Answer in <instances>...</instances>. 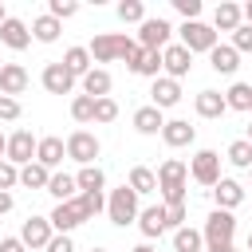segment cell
<instances>
[{"label": "cell", "mask_w": 252, "mask_h": 252, "mask_svg": "<svg viewBox=\"0 0 252 252\" xmlns=\"http://www.w3.org/2000/svg\"><path fill=\"white\" fill-rule=\"evenodd\" d=\"M185 181H189V165L181 158H165L158 165V193H161L165 209L169 205H185Z\"/></svg>", "instance_id": "1"}, {"label": "cell", "mask_w": 252, "mask_h": 252, "mask_svg": "<svg viewBox=\"0 0 252 252\" xmlns=\"http://www.w3.org/2000/svg\"><path fill=\"white\" fill-rule=\"evenodd\" d=\"M87 51H91V59H94V63H114V59H122V63H126V59L138 51V39H130L126 32H102V35H94V39H91V47H87Z\"/></svg>", "instance_id": "2"}, {"label": "cell", "mask_w": 252, "mask_h": 252, "mask_svg": "<svg viewBox=\"0 0 252 252\" xmlns=\"http://www.w3.org/2000/svg\"><path fill=\"white\" fill-rule=\"evenodd\" d=\"M138 213H142V205H138V193H134L130 185L110 189V197H106V217H110V224L126 228V224L138 220Z\"/></svg>", "instance_id": "3"}, {"label": "cell", "mask_w": 252, "mask_h": 252, "mask_svg": "<svg viewBox=\"0 0 252 252\" xmlns=\"http://www.w3.org/2000/svg\"><path fill=\"white\" fill-rule=\"evenodd\" d=\"M177 35H181L177 43H181V47H189L193 55H197V51H205V55H209V51L220 43V39H217V28H213V24H205V20H189V24H181V28H177Z\"/></svg>", "instance_id": "4"}, {"label": "cell", "mask_w": 252, "mask_h": 252, "mask_svg": "<svg viewBox=\"0 0 252 252\" xmlns=\"http://www.w3.org/2000/svg\"><path fill=\"white\" fill-rule=\"evenodd\" d=\"M169 35H173V24L161 20V16H146L138 24V47H146V51H165Z\"/></svg>", "instance_id": "5"}, {"label": "cell", "mask_w": 252, "mask_h": 252, "mask_svg": "<svg viewBox=\"0 0 252 252\" xmlns=\"http://www.w3.org/2000/svg\"><path fill=\"white\" fill-rule=\"evenodd\" d=\"M189 177L197 181V185H217L220 181V154L217 150H197L193 158H189Z\"/></svg>", "instance_id": "6"}, {"label": "cell", "mask_w": 252, "mask_h": 252, "mask_svg": "<svg viewBox=\"0 0 252 252\" xmlns=\"http://www.w3.org/2000/svg\"><path fill=\"white\" fill-rule=\"evenodd\" d=\"M98 154H102V146H98V138H94L91 130H75V134H67V158H71V161H79V165H94Z\"/></svg>", "instance_id": "7"}, {"label": "cell", "mask_w": 252, "mask_h": 252, "mask_svg": "<svg viewBox=\"0 0 252 252\" xmlns=\"http://www.w3.org/2000/svg\"><path fill=\"white\" fill-rule=\"evenodd\" d=\"M232 232H236V217H232L228 209H213L209 220H205V228H201L205 244H228Z\"/></svg>", "instance_id": "8"}, {"label": "cell", "mask_w": 252, "mask_h": 252, "mask_svg": "<svg viewBox=\"0 0 252 252\" xmlns=\"http://www.w3.org/2000/svg\"><path fill=\"white\" fill-rule=\"evenodd\" d=\"M35 150H39V138L32 134V130H16V134H8V161L12 165H28V161H35Z\"/></svg>", "instance_id": "9"}, {"label": "cell", "mask_w": 252, "mask_h": 252, "mask_svg": "<svg viewBox=\"0 0 252 252\" xmlns=\"http://www.w3.org/2000/svg\"><path fill=\"white\" fill-rule=\"evenodd\" d=\"M51 236H55V228H51V217H28L24 220V228H20V240L28 244V252H43L47 244H51Z\"/></svg>", "instance_id": "10"}, {"label": "cell", "mask_w": 252, "mask_h": 252, "mask_svg": "<svg viewBox=\"0 0 252 252\" xmlns=\"http://www.w3.org/2000/svg\"><path fill=\"white\" fill-rule=\"evenodd\" d=\"M161 67H165V75L169 79H185L189 71H193V51L189 47H181V43H169L165 51H161Z\"/></svg>", "instance_id": "11"}, {"label": "cell", "mask_w": 252, "mask_h": 252, "mask_svg": "<svg viewBox=\"0 0 252 252\" xmlns=\"http://www.w3.org/2000/svg\"><path fill=\"white\" fill-rule=\"evenodd\" d=\"M39 83H43L47 94H71V91H75V75L63 67V59H59V63H47L43 75H39Z\"/></svg>", "instance_id": "12"}, {"label": "cell", "mask_w": 252, "mask_h": 252, "mask_svg": "<svg viewBox=\"0 0 252 252\" xmlns=\"http://www.w3.org/2000/svg\"><path fill=\"white\" fill-rule=\"evenodd\" d=\"M177 102H181V83H177V79H169V75L154 79V87H150V106L169 110V106H177Z\"/></svg>", "instance_id": "13"}, {"label": "cell", "mask_w": 252, "mask_h": 252, "mask_svg": "<svg viewBox=\"0 0 252 252\" xmlns=\"http://www.w3.org/2000/svg\"><path fill=\"white\" fill-rule=\"evenodd\" d=\"M126 67L134 71V75H142V79H161V51H146V47H138L130 59H126Z\"/></svg>", "instance_id": "14"}, {"label": "cell", "mask_w": 252, "mask_h": 252, "mask_svg": "<svg viewBox=\"0 0 252 252\" xmlns=\"http://www.w3.org/2000/svg\"><path fill=\"white\" fill-rule=\"evenodd\" d=\"M0 43L12 47V51H24V47L32 43V28H28L24 20H16V16H8V20L0 24Z\"/></svg>", "instance_id": "15"}, {"label": "cell", "mask_w": 252, "mask_h": 252, "mask_svg": "<svg viewBox=\"0 0 252 252\" xmlns=\"http://www.w3.org/2000/svg\"><path fill=\"white\" fill-rule=\"evenodd\" d=\"M197 138V126H189L185 118H165V130H161V142L169 150H181V146H193Z\"/></svg>", "instance_id": "16"}, {"label": "cell", "mask_w": 252, "mask_h": 252, "mask_svg": "<svg viewBox=\"0 0 252 252\" xmlns=\"http://www.w3.org/2000/svg\"><path fill=\"white\" fill-rule=\"evenodd\" d=\"M63 158H67V138H55V134H47V138H39V150H35V161H39L43 169H55V165H63Z\"/></svg>", "instance_id": "17"}, {"label": "cell", "mask_w": 252, "mask_h": 252, "mask_svg": "<svg viewBox=\"0 0 252 252\" xmlns=\"http://www.w3.org/2000/svg\"><path fill=\"white\" fill-rule=\"evenodd\" d=\"M240 24H244V8H240V4L220 0V4L213 8V28H217V35H220V32H236Z\"/></svg>", "instance_id": "18"}, {"label": "cell", "mask_w": 252, "mask_h": 252, "mask_svg": "<svg viewBox=\"0 0 252 252\" xmlns=\"http://www.w3.org/2000/svg\"><path fill=\"white\" fill-rule=\"evenodd\" d=\"M213 201H217V209H236L240 201H244V185L236 181V177H220L217 185H213Z\"/></svg>", "instance_id": "19"}, {"label": "cell", "mask_w": 252, "mask_h": 252, "mask_svg": "<svg viewBox=\"0 0 252 252\" xmlns=\"http://www.w3.org/2000/svg\"><path fill=\"white\" fill-rule=\"evenodd\" d=\"M209 67H213L217 75H236V67H240V51H236L232 43H217V47L209 51Z\"/></svg>", "instance_id": "20"}, {"label": "cell", "mask_w": 252, "mask_h": 252, "mask_svg": "<svg viewBox=\"0 0 252 252\" xmlns=\"http://www.w3.org/2000/svg\"><path fill=\"white\" fill-rule=\"evenodd\" d=\"M79 83H83V94H91V98H110V87H114L106 67H91Z\"/></svg>", "instance_id": "21"}, {"label": "cell", "mask_w": 252, "mask_h": 252, "mask_svg": "<svg viewBox=\"0 0 252 252\" xmlns=\"http://www.w3.org/2000/svg\"><path fill=\"white\" fill-rule=\"evenodd\" d=\"M138 228H142L146 240H158V236L165 232V205H146V209L138 213Z\"/></svg>", "instance_id": "22"}, {"label": "cell", "mask_w": 252, "mask_h": 252, "mask_svg": "<svg viewBox=\"0 0 252 252\" xmlns=\"http://www.w3.org/2000/svg\"><path fill=\"white\" fill-rule=\"evenodd\" d=\"M134 130L146 134V138H154V134L165 130V114H161L158 106H138V110H134Z\"/></svg>", "instance_id": "23"}, {"label": "cell", "mask_w": 252, "mask_h": 252, "mask_svg": "<svg viewBox=\"0 0 252 252\" xmlns=\"http://www.w3.org/2000/svg\"><path fill=\"white\" fill-rule=\"evenodd\" d=\"M24 91H28V71H24L20 63H4V71H0V94L16 98V94H24Z\"/></svg>", "instance_id": "24"}, {"label": "cell", "mask_w": 252, "mask_h": 252, "mask_svg": "<svg viewBox=\"0 0 252 252\" xmlns=\"http://www.w3.org/2000/svg\"><path fill=\"white\" fill-rule=\"evenodd\" d=\"M193 106H197V114H201V118H220V114L228 110V102H224V94H220V91H201V94L193 98Z\"/></svg>", "instance_id": "25"}, {"label": "cell", "mask_w": 252, "mask_h": 252, "mask_svg": "<svg viewBox=\"0 0 252 252\" xmlns=\"http://www.w3.org/2000/svg\"><path fill=\"white\" fill-rule=\"evenodd\" d=\"M47 193L63 205V201H75L79 197V181L71 177V173H51V181H47Z\"/></svg>", "instance_id": "26"}, {"label": "cell", "mask_w": 252, "mask_h": 252, "mask_svg": "<svg viewBox=\"0 0 252 252\" xmlns=\"http://www.w3.org/2000/svg\"><path fill=\"white\" fill-rule=\"evenodd\" d=\"M59 32H63V24H59L55 16H47V12L32 20V39H39V43H55Z\"/></svg>", "instance_id": "27"}, {"label": "cell", "mask_w": 252, "mask_h": 252, "mask_svg": "<svg viewBox=\"0 0 252 252\" xmlns=\"http://www.w3.org/2000/svg\"><path fill=\"white\" fill-rule=\"evenodd\" d=\"M91 63H94V59H91L87 47H67V51H63V67H67L75 79H83V75L91 71Z\"/></svg>", "instance_id": "28"}, {"label": "cell", "mask_w": 252, "mask_h": 252, "mask_svg": "<svg viewBox=\"0 0 252 252\" xmlns=\"http://www.w3.org/2000/svg\"><path fill=\"white\" fill-rule=\"evenodd\" d=\"M47 181H51V169H43L39 161H28L20 169V185L24 189H47Z\"/></svg>", "instance_id": "29"}, {"label": "cell", "mask_w": 252, "mask_h": 252, "mask_svg": "<svg viewBox=\"0 0 252 252\" xmlns=\"http://www.w3.org/2000/svg\"><path fill=\"white\" fill-rule=\"evenodd\" d=\"M75 181H79V193H102V185H106V173H102L98 165H83V169L75 173Z\"/></svg>", "instance_id": "30"}, {"label": "cell", "mask_w": 252, "mask_h": 252, "mask_svg": "<svg viewBox=\"0 0 252 252\" xmlns=\"http://www.w3.org/2000/svg\"><path fill=\"white\" fill-rule=\"evenodd\" d=\"M126 185H130L138 197H142V193H154V189H158V173H154V169H146V165H134Z\"/></svg>", "instance_id": "31"}, {"label": "cell", "mask_w": 252, "mask_h": 252, "mask_svg": "<svg viewBox=\"0 0 252 252\" xmlns=\"http://www.w3.org/2000/svg\"><path fill=\"white\" fill-rule=\"evenodd\" d=\"M224 102H228V110H248L252 114V87L248 83H232L224 91Z\"/></svg>", "instance_id": "32"}, {"label": "cell", "mask_w": 252, "mask_h": 252, "mask_svg": "<svg viewBox=\"0 0 252 252\" xmlns=\"http://www.w3.org/2000/svg\"><path fill=\"white\" fill-rule=\"evenodd\" d=\"M201 244H205V236H201V228H177L173 232V252H201Z\"/></svg>", "instance_id": "33"}, {"label": "cell", "mask_w": 252, "mask_h": 252, "mask_svg": "<svg viewBox=\"0 0 252 252\" xmlns=\"http://www.w3.org/2000/svg\"><path fill=\"white\" fill-rule=\"evenodd\" d=\"M224 158L236 165V169H252V142H244V138H236L228 150H224Z\"/></svg>", "instance_id": "34"}, {"label": "cell", "mask_w": 252, "mask_h": 252, "mask_svg": "<svg viewBox=\"0 0 252 252\" xmlns=\"http://www.w3.org/2000/svg\"><path fill=\"white\" fill-rule=\"evenodd\" d=\"M114 12H118L122 24H142V20H146V4H142V0H122Z\"/></svg>", "instance_id": "35"}, {"label": "cell", "mask_w": 252, "mask_h": 252, "mask_svg": "<svg viewBox=\"0 0 252 252\" xmlns=\"http://www.w3.org/2000/svg\"><path fill=\"white\" fill-rule=\"evenodd\" d=\"M71 118L75 122H94V98L91 94H75L71 98Z\"/></svg>", "instance_id": "36"}, {"label": "cell", "mask_w": 252, "mask_h": 252, "mask_svg": "<svg viewBox=\"0 0 252 252\" xmlns=\"http://www.w3.org/2000/svg\"><path fill=\"white\" fill-rule=\"evenodd\" d=\"M75 12H79V4H75V0H47V16H55L59 24H63V20H71Z\"/></svg>", "instance_id": "37"}, {"label": "cell", "mask_w": 252, "mask_h": 252, "mask_svg": "<svg viewBox=\"0 0 252 252\" xmlns=\"http://www.w3.org/2000/svg\"><path fill=\"white\" fill-rule=\"evenodd\" d=\"M118 118V102L114 98H94V122H114Z\"/></svg>", "instance_id": "38"}, {"label": "cell", "mask_w": 252, "mask_h": 252, "mask_svg": "<svg viewBox=\"0 0 252 252\" xmlns=\"http://www.w3.org/2000/svg\"><path fill=\"white\" fill-rule=\"evenodd\" d=\"M12 185H20V165H12V161L4 158V161H0V189L12 193Z\"/></svg>", "instance_id": "39"}, {"label": "cell", "mask_w": 252, "mask_h": 252, "mask_svg": "<svg viewBox=\"0 0 252 252\" xmlns=\"http://www.w3.org/2000/svg\"><path fill=\"white\" fill-rule=\"evenodd\" d=\"M232 47L244 55V51H252V24H240L236 32H232Z\"/></svg>", "instance_id": "40"}, {"label": "cell", "mask_w": 252, "mask_h": 252, "mask_svg": "<svg viewBox=\"0 0 252 252\" xmlns=\"http://www.w3.org/2000/svg\"><path fill=\"white\" fill-rule=\"evenodd\" d=\"M185 217H189V213H185V205H169V209H165V228H173V232H177V228H185Z\"/></svg>", "instance_id": "41"}, {"label": "cell", "mask_w": 252, "mask_h": 252, "mask_svg": "<svg viewBox=\"0 0 252 252\" xmlns=\"http://www.w3.org/2000/svg\"><path fill=\"white\" fill-rule=\"evenodd\" d=\"M16 118H20V98L0 94V122H16Z\"/></svg>", "instance_id": "42"}, {"label": "cell", "mask_w": 252, "mask_h": 252, "mask_svg": "<svg viewBox=\"0 0 252 252\" xmlns=\"http://www.w3.org/2000/svg\"><path fill=\"white\" fill-rule=\"evenodd\" d=\"M173 8L185 16V24L189 20H201V0H173Z\"/></svg>", "instance_id": "43"}, {"label": "cell", "mask_w": 252, "mask_h": 252, "mask_svg": "<svg viewBox=\"0 0 252 252\" xmlns=\"http://www.w3.org/2000/svg\"><path fill=\"white\" fill-rule=\"evenodd\" d=\"M43 252H75V244H71V236H63V232H55V236H51V244H47Z\"/></svg>", "instance_id": "44"}, {"label": "cell", "mask_w": 252, "mask_h": 252, "mask_svg": "<svg viewBox=\"0 0 252 252\" xmlns=\"http://www.w3.org/2000/svg\"><path fill=\"white\" fill-rule=\"evenodd\" d=\"M0 252H28V244H24L20 236H4V240H0Z\"/></svg>", "instance_id": "45"}, {"label": "cell", "mask_w": 252, "mask_h": 252, "mask_svg": "<svg viewBox=\"0 0 252 252\" xmlns=\"http://www.w3.org/2000/svg\"><path fill=\"white\" fill-rule=\"evenodd\" d=\"M12 205H16V197H12V193H4V189H0V217H4V213H12Z\"/></svg>", "instance_id": "46"}, {"label": "cell", "mask_w": 252, "mask_h": 252, "mask_svg": "<svg viewBox=\"0 0 252 252\" xmlns=\"http://www.w3.org/2000/svg\"><path fill=\"white\" fill-rule=\"evenodd\" d=\"M205 252H236V244L228 240V244H205Z\"/></svg>", "instance_id": "47"}, {"label": "cell", "mask_w": 252, "mask_h": 252, "mask_svg": "<svg viewBox=\"0 0 252 252\" xmlns=\"http://www.w3.org/2000/svg\"><path fill=\"white\" fill-rule=\"evenodd\" d=\"M4 158H8V138L0 134V161H4Z\"/></svg>", "instance_id": "48"}, {"label": "cell", "mask_w": 252, "mask_h": 252, "mask_svg": "<svg viewBox=\"0 0 252 252\" xmlns=\"http://www.w3.org/2000/svg\"><path fill=\"white\" fill-rule=\"evenodd\" d=\"M244 24H252V0L244 4Z\"/></svg>", "instance_id": "49"}, {"label": "cell", "mask_w": 252, "mask_h": 252, "mask_svg": "<svg viewBox=\"0 0 252 252\" xmlns=\"http://www.w3.org/2000/svg\"><path fill=\"white\" fill-rule=\"evenodd\" d=\"M130 252H158L154 244H138V248H130Z\"/></svg>", "instance_id": "50"}, {"label": "cell", "mask_w": 252, "mask_h": 252, "mask_svg": "<svg viewBox=\"0 0 252 252\" xmlns=\"http://www.w3.org/2000/svg\"><path fill=\"white\" fill-rule=\"evenodd\" d=\"M4 20H8V12H4V4H0V24H4Z\"/></svg>", "instance_id": "51"}, {"label": "cell", "mask_w": 252, "mask_h": 252, "mask_svg": "<svg viewBox=\"0 0 252 252\" xmlns=\"http://www.w3.org/2000/svg\"><path fill=\"white\" fill-rule=\"evenodd\" d=\"M244 142H252V126H248V134H244Z\"/></svg>", "instance_id": "52"}, {"label": "cell", "mask_w": 252, "mask_h": 252, "mask_svg": "<svg viewBox=\"0 0 252 252\" xmlns=\"http://www.w3.org/2000/svg\"><path fill=\"white\" fill-rule=\"evenodd\" d=\"M248 252H252V232H248Z\"/></svg>", "instance_id": "53"}, {"label": "cell", "mask_w": 252, "mask_h": 252, "mask_svg": "<svg viewBox=\"0 0 252 252\" xmlns=\"http://www.w3.org/2000/svg\"><path fill=\"white\" fill-rule=\"evenodd\" d=\"M91 252H106V248H91Z\"/></svg>", "instance_id": "54"}, {"label": "cell", "mask_w": 252, "mask_h": 252, "mask_svg": "<svg viewBox=\"0 0 252 252\" xmlns=\"http://www.w3.org/2000/svg\"><path fill=\"white\" fill-rule=\"evenodd\" d=\"M0 71H4V59H0Z\"/></svg>", "instance_id": "55"}, {"label": "cell", "mask_w": 252, "mask_h": 252, "mask_svg": "<svg viewBox=\"0 0 252 252\" xmlns=\"http://www.w3.org/2000/svg\"><path fill=\"white\" fill-rule=\"evenodd\" d=\"M0 240H4V232H0Z\"/></svg>", "instance_id": "56"}, {"label": "cell", "mask_w": 252, "mask_h": 252, "mask_svg": "<svg viewBox=\"0 0 252 252\" xmlns=\"http://www.w3.org/2000/svg\"><path fill=\"white\" fill-rule=\"evenodd\" d=\"M248 177H252V169H248Z\"/></svg>", "instance_id": "57"}]
</instances>
